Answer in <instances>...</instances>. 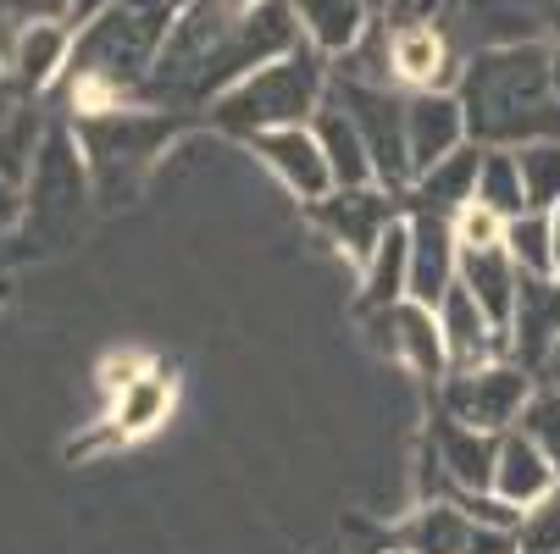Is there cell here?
Listing matches in <instances>:
<instances>
[{"label":"cell","instance_id":"obj_13","mask_svg":"<svg viewBox=\"0 0 560 554\" xmlns=\"http://www.w3.org/2000/svg\"><path fill=\"white\" fill-rule=\"evenodd\" d=\"M494 460H500V433H483L471 422L439 416L428 433V465L450 483V494H477L494 488Z\"/></svg>","mask_w":560,"mask_h":554},{"label":"cell","instance_id":"obj_7","mask_svg":"<svg viewBox=\"0 0 560 554\" xmlns=\"http://www.w3.org/2000/svg\"><path fill=\"white\" fill-rule=\"evenodd\" d=\"M527 393H533V377H527V366H511V361H483V366L450 372L439 382L444 416L471 422L483 433H511L522 405H527Z\"/></svg>","mask_w":560,"mask_h":554},{"label":"cell","instance_id":"obj_44","mask_svg":"<svg viewBox=\"0 0 560 554\" xmlns=\"http://www.w3.org/2000/svg\"><path fill=\"white\" fill-rule=\"evenodd\" d=\"M406 554H411V549H406Z\"/></svg>","mask_w":560,"mask_h":554},{"label":"cell","instance_id":"obj_10","mask_svg":"<svg viewBox=\"0 0 560 554\" xmlns=\"http://www.w3.org/2000/svg\"><path fill=\"white\" fill-rule=\"evenodd\" d=\"M394 538H399V549H411V554H516V532L483 527L477 516H466L455 499L422 505Z\"/></svg>","mask_w":560,"mask_h":554},{"label":"cell","instance_id":"obj_20","mask_svg":"<svg viewBox=\"0 0 560 554\" xmlns=\"http://www.w3.org/2000/svg\"><path fill=\"white\" fill-rule=\"evenodd\" d=\"M460 283L477 294V305L489 310V322L511 339V316H516V288H522V267L505 245L489 250H460Z\"/></svg>","mask_w":560,"mask_h":554},{"label":"cell","instance_id":"obj_15","mask_svg":"<svg viewBox=\"0 0 560 554\" xmlns=\"http://www.w3.org/2000/svg\"><path fill=\"white\" fill-rule=\"evenodd\" d=\"M411 227V294L406 299H422V305H439L450 294V283L460 278V239H455V222L444 211H428L417 205L406 216Z\"/></svg>","mask_w":560,"mask_h":554},{"label":"cell","instance_id":"obj_19","mask_svg":"<svg viewBox=\"0 0 560 554\" xmlns=\"http://www.w3.org/2000/svg\"><path fill=\"white\" fill-rule=\"evenodd\" d=\"M560 488V465L522 433V427H511V433H500V460H494V494H505L511 505H522V510H533L538 499H549Z\"/></svg>","mask_w":560,"mask_h":554},{"label":"cell","instance_id":"obj_14","mask_svg":"<svg viewBox=\"0 0 560 554\" xmlns=\"http://www.w3.org/2000/svg\"><path fill=\"white\" fill-rule=\"evenodd\" d=\"M406 139H411V184L439 167L444 155H455L466 133V106L455 90H411L406 95Z\"/></svg>","mask_w":560,"mask_h":554},{"label":"cell","instance_id":"obj_32","mask_svg":"<svg viewBox=\"0 0 560 554\" xmlns=\"http://www.w3.org/2000/svg\"><path fill=\"white\" fill-rule=\"evenodd\" d=\"M23 216H28V195L18 189V178H0V239H7Z\"/></svg>","mask_w":560,"mask_h":554},{"label":"cell","instance_id":"obj_23","mask_svg":"<svg viewBox=\"0 0 560 554\" xmlns=\"http://www.w3.org/2000/svg\"><path fill=\"white\" fill-rule=\"evenodd\" d=\"M477 167H483V144L466 139L455 155H444L439 167H428V173L411 184V200H417V205H428V211L455 216L460 205H471V200H477Z\"/></svg>","mask_w":560,"mask_h":554},{"label":"cell","instance_id":"obj_25","mask_svg":"<svg viewBox=\"0 0 560 554\" xmlns=\"http://www.w3.org/2000/svg\"><path fill=\"white\" fill-rule=\"evenodd\" d=\"M173 411V377L162 372H139L122 393H112V427L117 438H144L167 422Z\"/></svg>","mask_w":560,"mask_h":554},{"label":"cell","instance_id":"obj_22","mask_svg":"<svg viewBox=\"0 0 560 554\" xmlns=\"http://www.w3.org/2000/svg\"><path fill=\"white\" fill-rule=\"evenodd\" d=\"M311 133H316V144H323V155H328V167H334V184H339V189H350V184H377V178H372L366 139H361L355 117L345 111V101H339L334 90H328L323 106H316Z\"/></svg>","mask_w":560,"mask_h":554},{"label":"cell","instance_id":"obj_2","mask_svg":"<svg viewBox=\"0 0 560 554\" xmlns=\"http://www.w3.org/2000/svg\"><path fill=\"white\" fill-rule=\"evenodd\" d=\"M178 12H184V0H117L90 28H78L72 61H67L72 101L84 111L133 101L155 67V56H162Z\"/></svg>","mask_w":560,"mask_h":554},{"label":"cell","instance_id":"obj_41","mask_svg":"<svg viewBox=\"0 0 560 554\" xmlns=\"http://www.w3.org/2000/svg\"><path fill=\"white\" fill-rule=\"evenodd\" d=\"M217 7H250V0H217Z\"/></svg>","mask_w":560,"mask_h":554},{"label":"cell","instance_id":"obj_24","mask_svg":"<svg viewBox=\"0 0 560 554\" xmlns=\"http://www.w3.org/2000/svg\"><path fill=\"white\" fill-rule=\"evenodd\" d=\"M411 294V227L394 222L383 233V245L372 250V261L361 267V310H383Z\"/></svg>","mask_w":560,"mask_h":554},{"label":"cell","instance_id":"obj_28","mask_svg":"<svg viewBox=\"0 0 560 554\" xmlns=\"http://www.w3.org/2000/svg\"><path fill=\"white\" fill-rule=\"evenodd\" d=\"M516 167H522L527 211H555L560 205V139L516 144Z\"/></svg>","mask_w":560,"mask_h":554},{"label":"cell","instance_id":"obj_18","mask_svg":"<svg viewBox=\"0 0 560 554\" xmlns=\"http://www.w3.org/2000/svg\"><path fill=\"white\" fill-rule=\"evenodd\" d=\"M555 344H560V278L522 272L516 316H511V350L522 355V366H544Z\"/></svg>","mask_w":560,"mask_h":554},{"label":"cell","instance_id":"obj_43","mask_svg":"<svg viewBox=\"0 0 560 554\" xmlns=\"http://www.w3.org/2000/svg\"><path fill=\"white\" fill-rule=\"evenodd\" d=\"M0 72H7V67H0Z\"/></svg>","mask_w":560,"mask_h":554},{"label":"cell","instance_id":"obj_6","mask_svg":"<svg viewBox=\"0 0 560 554\" xmlns=\"http://www.w3.org/2000/svg\"><path fill=\"white\" fill-rule=\"evenodd\" d=\"M345 111L355 117L361 139H366V155H372V178L383 189H411V139H406V95H394L388 84H366V78H339L328 84Z\"/></svg>","mask_w":560,"mask_h":554},{"label":"cell","instance_id":"obj_16","mask_svg":"<svg viewBox=\"0 0 560 554\" xmlns=\"http://www.w3.org/2000/svg\"><path fill=\"white\" fill-rule=\"evenodd\" d=\"M439 310V333H444V350H450V372H466V366H483V361H494L511 339L489 322V310L477 305V294L455 278L450 283V294L433 305Z\"/></svg>","mask_w":560,"mask_h":554},{"label":"cell","instance_id":"obj_11","mask_svg":"<svg viewBox=\"0 0 560 554\" xmlns=\"http://www.w3.org/2000/svg\"><path fill=\"white\" fill-rule=\"evenodd\" d=\"M388 67L406 90H455L466 61L433 17H399L388 28Z\"/></svg>","mask_w":560,"mask_h":554},{"label":"cell","instance_id":"obj_36","mask_svg":"<svg viewBox=\"0 0 560 554\" xmlns=\"http://www.w3.org/2000/svg\"><path fill=\"white\" fill-rule=\"evenodd\" d=\"M12 34H18V23H12V7L0 0V67H7V50H12Z\"/></svg>","mask_w":560,"mask_h":554},{"label":"cell","instance_id":"obj_37","mask_svg":"<svg viewBox=\"0 0 560 554\" xmlns=\"http://www.w3.org/2000/svg\"><path fill=\"white\" fill-rule=\"evenodd\" d=\"M18 111H23V106H18V101H12V95H7V90H0V128H7V122H12V117H18Z\"/></svg>","mask_w":560,"mask_h":554},{"label":"cell","instance_id":"obj_26","mask_svg":"<svg viewBox=\"0 0 560 554\" xmlns=\"http://www.w3.org/2000/svg\"><path fill=\"white\" fill-rule=\"evenodd\" d=\"M505 250L527 278H555V211H522L505 222Z\"/></svg>","mask_w":560,"mask_h":554},{"label":"cell","instance_id":"obj_9","mask_svg":"<svg viewBox=\"0 0 560 554\" xmlns=\"http://www.w3.org/2000/svg\"><path fill=\"white\" fill-rule=\"evenodd\" d=\"M366 328H372V344H377L383 355L406 361L417 377H428V382H444V377H450V350H444L439 310H433V305L399 299V305L366 310Z\"/></svg>","mask_w":560,"mask_h":554},{"label":"cell","instance_id":"obj_34","mask_svg":"<svg viewBox=\"0 0 560 554\" xmlns=\"http://www.w3.org/2000/svg\"><path fill=\"white\" fill-rule=\"evenodd\" d=\"M139 372H144V366H139L133 355H122V361H106V377H101V388H106V393H122V388H128Z\"/></svg>","mask_w":560,"mask_h":554},{"label":"cell","instance_id":"obj_29","mask_svg":"<svg viewBox=\"0 0 560 554\" xmlns=\"http://www.w3.org/2000/svg\"><path fill=\"white\" fill-rule=\"evenodd\" d=\"M516 427L560 465V382H549V388H533L527 393V405H522V416H516Z\"/></svg>","mask_w":560,"mask_h":554},{"label":"cell","instance_id":"obj_27","mask_svg":"<svg viewBox=\"0 0 560 554\" xmlns=\"http://www.w3.org/2000/svg\"><path fill=\"white\" fill-rule=\"evenodd\" d=\"M477 200L494 205L500 216H522V211H527V189H522L516 150L483 144V167H477Z\"/></svg>","mask_w":560,"mask_h":554},{"label":"cell","instance_id":"obj_12","mask_svg":"<svg viewBox=\"0 0 560 554\" xmlns=\"http://www.w3.org/2000/svg\"><path fill=\"white\" fill-rule=\"evenodd\" d=\"M250 144H256V155H261V167H267L294 200L316 205L323 195L339 189V184H334V167H328V155H323V144H316V133H311V122L267 128V133H256Z\"/></svg>","mask_w":560,"mask_h":554},{"label":"cell","instance_id":"obj_38","mask_svg":"<svg viewBox=\"0 0 560 554\" xmlns=\"http://www.w3.org/2000/svg\"><path fill=\"white\" fill-rule=\"evenodd\" d=\"M549 78H555V95H560V39L549 45Z\"/></svg>","mask_w":560,"mask_h":554},{"label":"cell","instance_id":"obj_3","mask_svg":"<svg viewBox=\"0 0 560 554\" xmlns=\"http://www.w3.org/2000/svg\"><path fill=\"white\" fill-rule=\"evenodd\" d=\"M328 56L323 50H289L256 72H245L233 90H222L211 101V122L222 133H238V139H256L267 128H294V122H311L316 106L328 101Z\"/></svg>","mask_w":560,"mask_h":554},{"label":"cell","instance_id":"obj_42","mask_svg":"<svg viewBox=\"0 0 560 554\" xmlns=\"http://www.w3.org/2000/svg\"><path fill=\"white\" fill-rule=\"evenodd\" d=\"M527 7H538V12H544V7H555V0H527Z\"/></svg>","mask_w":560,"mask_h":554},{"label":"cell","instance_id":"obj_21","mask_svg":"<svg viewBox=\"0 0 560 554\" xmlns=\"http://www.w3.org/2000/svg\"><path fill=\"white\" fill-rule=\"evenodd\" d=\"M294 17L311 50H323L328 61L350 56L366 34H372V12L366 0H294Z\"/></svg>","mask_w":560,"mask_h":554},{"label":"cell","instance_id":"obj_17","mask_svg":"<svg viewBox=\"0 0 560 554\" xmlns=\"http://www.w3.org/2000/svg\"><path fill=\"white\" fill-rule=\"evenodd\" d=\"M72 61V23L61 17H39V23H18L12 50H7V78L18 90H50Z\"/></svg>","mask_w":560,"mask_h":554},{"label":"cell","instance_id":"obj_8","mask_svg":"<svg viewBox=\"0 0 560 554\" xmlns=\"http://www.w3.org/2000/svg\"><path fill=\"white\" fill-rule=\"evenodd\" d=\"M394 189H383V184H350V189H334V195H323L311 205V216H316V227L328 233V239L350 256V261H372V250L383 245V233L399 222L394 216V200H388Z\"/></svg>","mask_w":560,"mask_h":554},{"label":"cell","instance_id":"obj_33","mask_svg":"<svg viewBox=\"0 0 560 554\" xmlns=\"http://www.w3.org/2000/svg\"><path fill=\"white\" fill-rule=\"evenodd\" d=\"M12 7V23H39V17H61L72 12V0H7Z\"/></svg>","mask_w":560,"mask_h":554},{"label":"cell","instance_id":"obj_1","mask_svg":"<svg viewBox=\"0 0 560 554\" xmlns=\"http://www.w3.org/2000/svg\"><path fill=\"white\" fill-rule=\"evenodd\" d=\"M455 95L466 106V133L477 144L516 150L533 139H560V95L549 78V45L538 39L471 50Z\"/></svg>","mask_w":560,"mask_h":554},{"label":"cell","instance_id":"obj_4","mask_svg":"<svg viewBox=\"0 0 560 554\" xmlns=\"http://www.w3.org/2000/svg\"><path fill=\"white\" fill-rule=\"evenodd\" d=\"M173 111L167 106H95L78 117V144L90 155V173L101 184V195L112 200L117 189L133 184V173L150 162V155H162V144L173 139Z\"/></svg>","mask_w":560,"mask_h":554},{"label":"cell","instance_id":"obj_5","mask_svg":"<svg viewBox=\"0 0 560 554\" xmlns=\"http://www.w3.org/2000/svg\"><path fill=\"white\" fill-rule=\"evenodd\" d=\"M28 233H45V239H67L84 216L90 200V162L84 144H78V128H45L34 162H28Z\"/></svg>","mask_w":560,"mask_h":554},{"label":"cell","instance_id":"obj_35","mask_svg":"<svg viewBox=\"0 0 560 554\" xmlns=\"http://www.w3.org/2000/svg\"><path fill=\"white\" fill-rule=\"evenodd\" d=\"M112 7H117V0H72V12H67L72 34H78V28H90V23H95L101 12H112Z\"/></svg>","mask_w":560,"mask_h":554},{"label":"cell","instance_id":"obj_30","mask_svg":"<svg viewBox=\"0 0 560 554\" xmlns=\"http://www.w3.org/2000/svg\"><path fill=\"white\" fill-rule=\"evenodd\" d=\"M516 554H560V488L522 516V527H516Z\"/></svg>","mask_w":560,"mask_h":554},{"label":"cell","instance_id":"obj_39","mask_svg":"<svg viewBox=\"0 0 560 554\" xmlns=\"http://www.w3.org/2000/svg\"><path fill=\"white\" fill-rule=\"evenodd\" d=\"M544 372H549V382H560V344L549 350V361H544Z\"/></svg>","mask_w":560,"mask_h":554},{"label":"cell","instance_id":"obj_40","mask_svg":"<svg viewBox=\"0 0 560 554\" xmlns=\"http://www.w3.org/2000/svg\"><path fill=\"white\" fill-rule=\"evenodd\" d=\"M555 278H560V205H555Z\"/></svg>","mask_w":560,"mask_h":554},{"label":"cell","instance_id":"obj_31","mask_svg":"<svg viewBox=\"0 0 560 554\" xmlns=\"http://www.w3.org/2000/svg\"><path fill=\"white\" fill-rule=\"evenodd\" d=\"M450 222H455L460 250H489V245H505V222H511V216H500V211L483 205V200H471V205H460Z\"/></svg>","mask_w":560,"mask_h":554}]
</instances>
